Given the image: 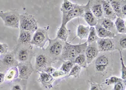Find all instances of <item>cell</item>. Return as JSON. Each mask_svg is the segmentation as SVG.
I'll use <instances>...</instances> for the list:
<instances>
[{
    "label": "cell",
    "mask_w": 126,
    "mask_h": 90,
    "mask_svg": "<svg viewBox=\"0 0 126 90\" xmlns=\"http://www.w3.org/2000/svg\"><path fill=\"white\" fill-rule=\"evenodd\" d=\"M8 48V46L6 43H0V55L7 53Z\"/></svg>",
    "instance_id": "obj_37"
},
{
    "label": "cell",
    "mask_w": 126,
    "mask_h": 90,
    "mask_svg": "<svg viewBox=\"0 0 126 90\" xmlns=\"http://www.w3.org/2000/svg\"><path fill=\"white\" fill-rule=\"evenodd\" d=\"M52 60L46 53H40L35 58V68L37 72L42 71L46 67L50 66Z\"/></svg>",
    "instance_id": "obj_9"
},
{
    "label": "cell",
    "mask_w": 126,
    "mask_h": 90,
    "mask_svg": "<svg viewBox=\"0 0 126 90\" xmlns=\"http://www.w3.org/2000/svg\"><path fill=\"white\" fill-rule=\"evenodd\" d=\"M121 79L120 78L116 77V76H112V77L107 78V79H105V84H107V85H113L115 83H117V82H119L120 80Z\"/></svg>",
    "instance_id": "obj_34"
},
{
    "label": "cell",
    "mask_w": 126,
    "mask_h": 90,
    "mask_svg": "<svg viewBox=\"0 0 126 90\" xmlns=\"http://www.w3.org/2000/svg\"><path fill=\"white\" fill-rule=\"evenodd\" d=\"M83 17L90 27H94L98 23V20L94 17L90 8V1L85 5V12Z\"/></svg>",
    "instance_id": "obj_16"
},
{
    "label": "cell",
    "mask_w": 126,
    "mask_h": 90,
    "mask_svg": "<svg viewBox=\"0 0 126 90\" xmlns=\"http://www.w3.org/2000/svg\"><path fill=\"white\" fill-rule=\"evenodd\" d=\"M126 83L123 80L121 79L114 84L113 90H126Z\"/></svg>",
    "instance_id": "obj_33"
},
{
    "label": "cell",
    "mask_w": 126,
    "mask_h": 90,
    "mask_svg": "<svg viewBox=\"0 0 126 90\" xmlns=\"http://www.w3.org/2000/svg\"><path fill=\"white\" fill-rule=\"evenodd\" d=\"M5 81V74L0 72V84H3Z\"/></svg>",
    "instance_id": "obj_41"
},
{
    "label": "cell",
    "mask_w": 126,
    "mask_h": 90,
    "mask_svg": "<svg viewBox=\"0 0 126 90\" xmlns=\"http://www.w3.org/2000/svg\"><path fill=\"white\" fill-rule=\"evenodd\" d=\"M16 67L18 70V78L20 79L27 81L34 71L31 62L18 63Z\"/></svg>",
    "instance_id": "obj_8"
},
{
    "label": "cell",
    "mask_w": 126,
    "mask_h": 90,
    "mask_svg": "<svg viewBox=\"0 0 126 90\" xmlns=\"http://www.w3.org/2000/svg\"><path fill=\"white\" fill-rule=\"evenodd\" d=\"M109 64V58L105 55H100L96 58L94 63V68L96 72L103 74L107 71Z\"/></svg>",
    "instance_id": "obj_12"
},
{
    "label": "cell",
    "mask_w": 126,
    "mask_h": 90,
    "mask_svg": "<svg viewBox=\"0 0 126 90\" xmlns=\"http://www.w3.org/2000/svg\"><path fill=\"white\" fill-rule=\"evenodd\" d=\"M90 8L94 17L97 20L103 19V8H102V4L101 1L100 0L91 1L90 0Z\"/></svg>",
    "instance_id": "obj_13"
},
{
    "label": "cell",
    "mask_w": 126,
    "mask_h": 90,
    "mask_svg": "<svg viewBox=\"0 0 126 90\" xmlns=\"http://www.w3.org/2000/svg\"><path fill=\"white\" fill-rule=\"evenodd\" d=\"M55 70H56V68L52 67V66H49V67H46V68H44V69L41 72H46L47 73V74H50V75H52V74Z\"/></svg>",
    "instance_id": "obj_39"
},
{
    "label": "cell",
    "mask_w": 126,
    "mask_h": 90,
    "mask_svg": "<svg viewBox=\"0 0 126 90\" xmlns=\"http://www.w3.org/2000/svg\"><path fill=\"white\" fill-rule=\"evenodd\" d=\"M102 88L100 84L95 83H90V90H102Z\"/></svg>",
    "instance_id": "obj_38"
},
{
    "label": "cell",
    "mask_w": 126,
    "mask_h": 90,
    "mask_svg": "<svg viewBox=\"0 0 126 90\" xmlns=\"http://www.w3.org/2000/svg\"></svg>",
    "instance_id": "obj_42"
},
{
    "label": "cell",
    "mask_w": 126,
    "mask_h": 90,
    "mask_svg": "<svg viewBox=\"0 0 126 90\" xmlns=\"http://www.w3.org/2000/svg\"><path fill=\"white\" fill-rule=\"evenodd\" d=\"M19 28L20 30L29 31L33 34L38 29L37 22L33 15L23 13L20 15Z\"/></svg>",
    "instance_id": "obj_5"
},
{
    "label": "cell",
    "mask_w": 126,
    "mask_h": 90,
    "mask_svg": "<svg viewBox=\"0 0 126 90\" xmlns=\"http://www.w3.org/2000/svg\"><path fill=\"white\" fill-rule=\"evenodd\" d=\"M115 27L116 29L117 32L121 34H126V21L122 19L117 17L114 22Z\"/></svg>",
    "instance_id": "obj_25"
},
{
    "label": "cell",
    "mask_w": 126,
    "mask_h": 90,
    "mask_svg": "<svg viewBox=\"0 0 126 90\" xmlns=\"http://www.w3.org/2000/svg\"><path fill=\"white\" fill-rule=\"evenodd\" d=\"M49 46L45 49L46 55L51 59L52 61L60 58L65 42L57 38L53 39H49Z\"/></svg>",
    "instance_id": "obj_3"
},
{
    "label": "cell",
    "mask_w": 126,
    "mask_h": 90,
    "mask_svg": "<svg viewBox=\"0 0 126 90\" xmlns=\"http://www.w3.org/2000/svg\"><path fill=\"white\" fill-rule=\"evenodd\" d=\"M16 60L18 63L31 62L33 57V47L30 45H18L16 48L13 51Z\"/></svg>",
    "instance_id": "obj_2"
},
{
    "label": "cell",
    "mask_w": 126,
    "mask_h": 90,
    "mask_svg": "<svg viewBox=\"0 0 126 90\" xmlns=\"http://www.w3.org/2000/svg\"><path fill=\"white\" fill-rule=\"evenodd\" d=\"M76 3H73L70 1L64 0L63 1V3L61 6V10L62 12V16H65L67 15L70 12L73 10L75 7Z\"/></svg>",
    "instance_id": "obj_23"
},
{
    "label": "cell",
    "mask_w": 126,
    "mask_h": 90,
    "mask_svg": "<svg viewBox=\"0 0 126 90\" xmlns=\"http://www.w3.org/2000/svg\"><path fill=\"white\" fill-rule=\"evenodd\" d=\"M74 64H76L78 66H80L81 67L83 68H86L88 67V64L87 61H86V58L85 57V54L82 53L79 55L78 56L75 58V60H73Z\"/></svg>",
    "instance_id": "obj_28"
},
{
    "label": "cell",
    "mask_w": 126,
    "mask_h": 90,
    "mask_svg": "<svg viewBox=\"0 0 126 90\" xmlns=\"http://www.w3.org/2000/svg\"><path fill=\"white\" fill-rule=\"evenodd\" d=\"M119 43L120 47L124 49H126V34H123L122 37L119 39Z\"/></svg>",
    "instance_id": "obj_36"
},
{
    "label": "cell",
    "mask_w": 126,
    "mask_h": 90,
    "mask_svg": "<svg viewBox=\"0 0 126 90\" xmlns=\"http://www.w3.org/2000/svg\"><path fill=\"white\" fill-rule=\"evenodd\" d=\"M81 71V67L78 65H74L73 68L70 70L68 74V77H73L75 78H78L79 77Z\"/></svg>",
    "instance_id": "obj_30"
},
{
    "label": "cell",
    "mask_w": 126,
    "mask_h": 90,
    "mask_svg": "<svg viewBox=\"0 0 126 90\" xmlns=\"http://www.w3.org/2000/svg\"><path fill=\"white\" fill-rule=\"evenodd\" d=\"M110 4L111 5L114 12L115 15L117 17L120 18V19H124L121 12V4H122V1L120 0H110L109 1Z\"/></svg>",
    "instance_id": "obj_22"
},
{
    "label": "cell",
    "mask_w": 126,
    "mask_h": 90,
    "mask_svg": "<svg viewBox=\"0 0 126 90\" xmlns=\"http://www.w3.org/2000/svg\"><path fill=\"white\" fill-rule=\"evenodd\" d=\"M99 51L96 42L88 45L84 53L86 58L88 65L90 64L98 56Z\"/></svg>",
    "instance_id": "obj_11"
},
{
    "label": "cell",
    "mask_w": 126,
    "mask_h": 90,
    "mask_svg": "<svg viewBox=\"0 0 126 90\" xmlns=\"http://www.w3.org/2000/svg\"><path fill=\"white\" fill-rule=\"evenodd\" d=\"M70 32V30L67 29L66 25L61 24V25L57 32L56 38L61 40V41H63V42H66L67 38L69 37Z\"/></svg>",
    "instance_id": "obj_21"
},
{
    "label": "cell",
    "mask_w": 126,
    "mask_h": 90,
    "mask_svg": "<svg viewBox=\"0 0 126 90\" xmlns=\"http://www.w3.org/2000/svg\"><path fill=\"white\" fill-rule=\"evenodd\" d=\"M119 53H120V62H121V78L124 81L126 82V67L125 66L124 63L123 57H122V50L119 49Z\"/></svg>",
    "instance_id": "obj_32"
},
{
    "label": "cell",
    "mask_w": 126,
    "mask_h": 90,
    "mask_svg": "<svg viewBox=\"0 0 126 90\" xmlns=\"http://www.w3.org/2000/svg\"><path fill=\"white\" fill-rule=\"evenodd\" d=\"M66 75V74L60 69H58V70L56 69V70H55L52 74V76L54 79L58 78V77H64V76H65Z\"/></svg>",
    "instance_id": "obj_35"
},
{
    "label": "cell",
    "mask_w": 126,
    "mask_h": 90,
    "mask_svg": "<svg viewBox=\"0 0 126 90\" xmlns=\"http://www.w3.org/2000/svg\"><path fill=\"white\" fill-rule=\"evenodd\" d=\"M102 4V8H103V18L108 19L111 21H114L117 19L116 15H115L112 8L110 4L109 1H101Z\"/></svg>",
    "instance_id": "obj_15"
},
{
    "label": "cell",
    "mask_w": 126,
    "mask_h": 90,
    "mask_svg": "<svg viewBox=\"0 0 126 90\" xmlns=\"http://www.w3.org/2000/svg\"><path fill=\"white\" fill-rule=\"evenodd\" d=\"M74 62L73 61H64L63 62V65L61 67L60 70H61L62 71L64 72L66 74H69L71 68H73V66H74Z\"/></svg>",
    "instance_id": "obj_31"
},
{
    "label": "cell",
    "mask_w": 126,
    "mask_h": 90,
    "mask_svg": "<svg viewBox=\"0 0 126 90\" xmlns=\"http://www.w3.org/2000/svg\"><path fill=\"white\" fill-rule=\"evenodd\" d=\"M126 1H122V4H121V12H122V15H123L124 17V19L126 18Z\"/></svg>",
    "instance_id": "obj_40"
},
{
    "label": "cell",
    "mask_w": 126,
    "mask_h": 90,
    "mask_svg": "<svg viewBox=\"0 0 126 90\" xmlns=\"http://www.w3.org/2000/svg\"><path fill=\"white\" fill-rule=\"evenodd\" d=\"M98 39V37L97 34H96L95 28H94V27H90L88 36L87 38V41H86L88 43V45L96 42Z\"/></svg>",
    "instance_id": "obj_29"
},
{
    "label": "cell",
    "mask_w": 126,
    "mask_h": 90,
    "mask_svg": "<svg viewBox=\"0 0 126 90\" xmlns=\"http://www.w3.org/2000/svg\"><path fill=\"white\" fill-rule=\"evenodd\" d=\"M98 23L100 24L101 26L103 27L105 29H107V31H110L111 32H113L116 35L117 32L116 29H115V27L114 23L112 21L109 20L108 19H105V18H103L102 19L98 20Z\"/></svg>",
    "instance_id": "obj_20"
},
{
    "label": "cell",
    "mask_w": 126,
    "mask_h": 90,
    "mask_svg": "<svg viewBox=\"0 0 126 90\" xmlns=\"http://www.w3.org/2000/svg\"><path fill=\"white\" fill-rule=\"evenodd\" d=\"M95 30H96V34L98 37V38L101 39H104V38H110V39H113L115 38L116 35L113 32H111L110 31H107V29L103 28V27L101 26L100 25L97 23V24L94 26Z\"/></svg>",
    "instance_id": "obj_17"
},
{
    "label": "cell",
    "mask_w": 126,
    "mask_h": 90,
    "mask_svg": "<svg viewBox=\"0 0 126 90\" xmlns=\"http://www.w3.org/2000/svg\"><path fill=\"white\" fill-rule=\"evenodd\" d=\"M90 26H85L83 25H79L77 27V36L81 39H87L90 31Z\"/></svg>",
    "instance_id": "obj_27"
},
{
    "label": "cell",
    "mask_w": 126,
    "mask_h": 90,
    "mask_svg": "<svg viewBox=\"0 0 126 90\" xmlns=\"http://www.w3.org/2000/svg\"><path fill=\"white\" fill-rule=\"evenodd\" d=\"M88 46V43L85 42L78 45H72L69 43L65 42L63 47V52L60 59L64 61H73L77 56L84 53Z\"/></svg>",
    "instance_id": "obj_1"
},
{
    "label": "cell",
    "mask_w": 126,
    "mask_h": 90,
    "mask_svg": "<svg viewBox=\"0 0 126 90\" xmlns=\"http://www.w3.org/2000/svg\"><path fill=\"white\" fill-rule=\"evenodd\" d=\"M18 78V70L17 67H11L8 69L5 74V81H13L14 80Z\"/></svg>",
    "instance_id": "obj_26"
},
{
    "label": "cell",
    "mask_w": 126,
    "mask_h": 90,
    "mask_svg": "<svg viewBox=\"0 0 126 90\" xmlns=\"http://www.w3.org/2000/svg\"><path fill=\"white\" fill-rule=\"evenodd\" d=\"M96 44L99 52L110 51L116 49L114 41L113 39L110 38H98L96 41Z\"/></svg>",
    "instance_id": "obj_10"
},
{
    "label": "cell",
    "mask_w": 126,
    "mask_h": 90,
    "mask_svg": "<svg viewBox=\"0 0 126 90\" xmlns=\"http://www.w3.org/2000/svg\"><path fill=\"white\" fill-rule=\"evenodd\" d=\"M27 80L16 79L13 81L12 84V90H27Z\"/></svg>",
    "instance_id": "obj_24"
},
{
    "label": "cell",
    "mask_w": 126,
    "mask_h": 90,
    "mask_svg": "<svg viewBox=\"0 0 126 90\" xmlns=\"http://www.w3.org/2000/svg\"><path fill=\"white\" fill-rule=\"evenodd\" d=\"M48 31L49 29H46L44 27L38 28L32 36L30 44L41 49H44L45 45L50 39L48 35Z\"/></svg>",
    "instance_id": "obj_6"
},
{
    "label": "cell",
    "mask_w": 126,
    "mask_h": 90,
    "mask_svg": "<svg viewBox=\"0 0 126 90\" xmlns=\"http://www.w3.org/2000/svg\"><path fill=\"white\" fill-rule=\"evenodd\" d=\"M2 63L4 66L10 67V68L13 67H16L18 64V62L16 60L13 52L7 53L6 54H5V55L3 58V60H2Z\"/></svg>",
    "instance_id": "obj_18"
},
{
    "label": "cell",
    "mask_w": 126,
    "mask_h": 90,
    "mask_svg": "<svg viewBox=\"0 0 126 90\" xmlns=\"http://www.w3.org/2000/svg\"><path fill=\"white\" fill-rule=\"evenodd\" d=\"M39 74V81L44 88L50 90L53 88V83L55 81L52 75L44 72H38Z\"/></svg>",
    "instance_id": "obj_14"
},
{
    "label": "cell",
    "mask_w": 126,
    "mask_h": 90,
    "mask_svg": "<svg viewBox=\"0 0 126 90\" xmlns=\"http://www.w3.org/2000/svg\"><path fill=\"white\" fill-rule=\"evenodd\" d=\"M20 13L17 10H12L8 12L0 11V18L6 27L18 29L20 23Z\"/></svg>",
    "instance_id": "obj_4"
},
{
    "label": "cell",
    "mask_w": 126,
    "mask_h": 90,
    "mask_svg": "<svg viewBox=\"0 0 126 90\" xmlns=\"http://www.w3.org/2000/svg\"><path fill=\"white\" fill-rule=\"evenodd\" d=\"M85 12V5L76 4L71 12L65 16H62V25H66L67 23L72 19L76 17H83Z\"/></svg>",
    "instance_id": "obj_7"
},
{
    "label": "cell",
    "mask_w": 126,
    "mask_h": 90,
    "mask_svg": "<svg viewBox=\"0 0 126 90\" xmlns=\"http://www.w3.org/2000/svg\"><path fill=\"white\" fill-rule=\"evenodd\" d=\"M32 33L27 31L20 30L18 43L19 45H30L32 39Z\"/></svg>",
    "instance_id": "obj_19"
}]
</instances>
